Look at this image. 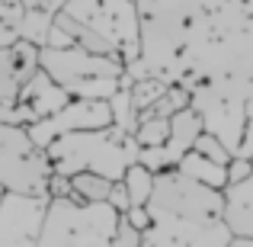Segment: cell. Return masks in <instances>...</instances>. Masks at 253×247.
Masks as SVG:
<instances>
[{
  "label": "cell",
  "instance_id": "cell-1",
  "mask_svg": "<svg viewBox=\"0 0 253 247\" xmlns=\"http://www.w3.org/2000/svg\"><path fill=\"white\" fill-rule=\"evenodd\" d=\"M151 225L141 231L144 247H228L224 190L186 177L179 167L154 173L148 196Z\"/></svg>",
  "mask_w": 253,
  "mask_h": 247
},
{
  "label": "cell",
  "instance_id": "cell-2",
  "mask_svg": "<svg viewBox=\"0 0 253 247\" xmlns=\"http://www.w3.org/2000/svg\"><path fill=\"white\" fill-rule=\"evenodd\" d=\"M138 148L131 132H122L119 125H103V129H81L64 132L45 148L51 161V170L61 173H81L93 170L109 180H122L125 167L138 161Z\"/></svg>",
  "mask_w": 253,
  "mask_h": 247
},
{
  "label": "cell",
  "instance_id": "cell-3",
  "mask_svg": "<svg viewBox=\"0 0 253 247\" xmlns=\"http://www.w3.org/2000/svg\"><path fill=\"white\" fill-rule=\"evenodd\" d=\"M119 212L106 199H48L39 247H112Z\"/></svg>",
  "mask_w": 253,
  "mask_h": 247
},
{
  "label": "cell",
  "instance_id": "cell-4",
  "mask_svg": "<svg viewBox=\"0 0 253 247\" xmlns=\"http://www.w3.org/2000/svg\"><path fill=\"white\" fill-rule=\"evenodd\" d=\"M39 64L71 97H96V99H109L122 87V74H125V64L119 58L96 55V51H86L81 45H64V49L42 45Z\"/></svg>",
  "mask_w": 253,
  "mask_h": 247
},
{
  "label": "cell",
  "instance_id": "cell-5",
  "mask_svg": "<svg viewBox=\"0 0 253 247\" xmlns=\"http://www.w3.org/2000/svg\"><path fill=\"white\" fill-rule=\"evenodd\" d=\"M51 161L45 148L32 142L29 129L0 122V186L13 193H45Z\"/></svg>",
  "mask_w": 253,
  "mask_h": 247
},
{
  "label": "cell",
  "instance_id": "cell-6",
  "mask_svg": "<svg viewBox=\"0 0 253 247\" xmlns=\"http://www.w3.org/2000/svg\"><path fill=\"white\" fill-rule=\"evenodd\" d=\"M64 13L77 16L90 29H96L106 42L116 45L119 58L131 61L141 49V13L135 0H64Z\"/></svg>",
  "mask_w": 253,
  "mask_h": 247
},
{
  "label": "cell",
  "instance_id": "cell-7",
  "mask_svg": "<svg viewBox=\"0 0 253 247\" xmlns=\"http://www.w3.org/2000/svg\"><path fill=\"white\" fill-rule=\"evenodd\" d=\"M244 93H237L228 84H215V81H199L192 87V109L202 116V129L218 135L234 154L237 142H241V132L247 125L244 116Z\"/></svg>",
  "mask_w": 253,
  "mask_h": 247
},
{
  "label": "cell",
  "instance_id": "cell-8",
  "mask_svg": "<svg viewBox=\"0 0 253 247\" xmlns=\"http://www.w3.org/2000/svg\"><path fill=\"white\" fill-rule=\"evenodd\" d=\"M48 193H0V247H39Z\"/></svg>",
  "mask_w": 253,
  "mask_h": 247
},
{
  "label": "cell",
  "instance_id": "cell-9",
  "mask_svg": "<svg viewBox=\"0 0 253 247\" xmlns=\"http://www.w3.org/2000/svg\"><path fill=\"white\" fill-rule=\"evenodd\" d=\"M112 125V112H109V99H96V97H71L58 112L45 119H36L32 125H26L32 135V142L39 148H48L58 135L64 132H81V129H103Z\"/></svg>",
  "mask_w": 253,
  "mask_h": 247
},
{
  "label": "cell",
  "instance_id": "cell-10",
  "mask_svg": "<svg viewBox=\"0 0 253 247\" xmlns=\"http://www.w3.org/2000/svg\"><path fill=\"white\" fill-rule=\"evenodd\" d=\"M39 71V45L16 39L13 45H0V99H16L19 87Z\"/></svg>",
  "mask_w": 253,
  "mask_h": 247
},
{
  "label": "cell",
  "instance_id": "cell-11",
  "mask_svg": "<svg viewBox=\"0 0 253 247\" xmlns=\"http://www.w3.org/2000/svg\"><path fill=\"white\" fill-rule=\"evenodd\" d=\"M19 103H26L32 112H36V119H45V116H51V112H58L64 103L71 99V93L64 90L61 84L55 81V77L48 74V71L39 64V71L29 77L23 87H19Z\"/></svg>",
  "mask_w": 253,
  "mask_h": 247
},
{
  "label": "cell",
  "instance_id": "cell-12",
  "mask_svg": "<svg viewBox=\"0 0 253 247\" xmlns=\"http://www.w3.org/2000/svg\"><path fill=\"white\" fill-rule=\"evenodd\" d=\"M224 222L231 235H244L253 241V173L241 183L224 186Z\"/></svg>",
  "mask_w": 253,
  "mask_h": 247
},
{
  "label": "cell",
  "instance_id": "cell-13",
  "mask_svg": "<svg viewBox=\"0 0 253 247\" xmlns=\"http://www.w3.org/2000/svg\"><path fill=\"white\" fill-rule=\"evenodd\" d=\"M176 167L186 177L199 180V183H205V186H215V190H224V186H228V164H218V161H211V157L199 154V151H192V148L176 161Z\"/></svg>",
  "mask_w": 253,
  "mask_h": 247
},
{
  "label": "cell",
  "instance_id": "cell-14",
  "mask_svg": "<svg viewBox=\"0 0 253 247\" xmlns=\"http://www.w3.org/2000/svg\"><path fill=\"white\" fill-rule=\"evenodd\" d=\"M199 132H202V116H199L192 106H186V109H176L170 116V138L167 142L179 154H186V151L192 148V142L199 138Z\"/></svg>",
  "mask_w": 253,
  "mask_h": 247
},
{
  "label": "cell",
  "instance_id": "cell-15",
  "mask_svg": "<svg viewBox=\"0 0 253 247\" xmlns=\"http://www.w3.org/2000/svg\"><path fill=\"white\" fill-rule=\"evenodd\" d=\"M51 23H55V13L51 10H39V6H26L23 10V19H19V39L39 45L42 49L48 42V32H51Z\"/></svg>",
  "mask_w": 253,
  "mask_h": 247
},
{
  "label": "cell",
  "instance_id": "cell-16",
  "mask_svg": "<svg viewBox=\"0 0 253 247\" xmlns=\"http://www.w3.org/2000/svg\"><path fill=\"white\" fill-rule=\"evenodd\" d=\"M122 183H125V190H128L131 205H148V196H151V190H154V170H148L141 161H135V164L125 167Z\"/></svg>",
  "mask_w": 253,
  "mask_h": 247
},
{
  "label": "cell",
  "instance_id": "cell-17",
  "mask_svg": "<svg viewBox=\"0 0 253 247\" xmlns=\"http://www.w3.org/2000/svg\"><path fill=\"white\" fill-rule=\"evenodd\" d=\"M71 183H74L77 199L99 202V199L109 196V190H112V183H116V180L103 177V173H93V170H81V173H71Z\"/></svg>",
  "mask_w": 253,
  "mask_h": 247
},
{
  "label": "cell",
  "instance_id": "cell-18",
  "mask_svg": "<svg viewBox=\"0 0 253 247\" xmlns=\"http://www.w3.org/2000/svg\"><path fill=\"white\" fill-rule=\"evenodd\" d=\"M109 112H112V125H119L122 132H135L138 109H135V103H131L128 87H119V90L109 97Z\"/></svg>",
  "mask_w": 253,
  "mask_h": 247
},
{
  "label": "cell",
  "instance_id": "cell-19",
  "mask_svg": "<svg viewBox=\"0 0 253 247\" xmlns=\"http://www.w3.org/2000/svg\"><path fill=\"white\" fill-rule=\"evenodd\" d=\"M135 142L141 148H151V145H164L170 138V119L167 116H141L135 125Z\"/></svg>",
  "mask_w": 253,
  "mask_h": 247
},
{
  "label": "cell",
  "instance_id": "cell-20",
  "mask_svg": "<svg viewBox=\"0 0 253 247\" xmlns=\"http://www.w3.org/2000/svg\"><path fill=\"white\" fill-rule=\"evenodd\" d=\"M167 84L170 81H164V77H157V74H148V77H141V81H131L128 90H131V103H135L138 116H141V112L167 90Z\"/></svg>",
  "mask_w": 253,
  "mask_h": 247
},
{
  "label": "cell",
  "instance_id": "cell-21",
  "mask_svg": "<svg viewBox=\"0 0 253 247\" xmlns=\"http://www.w3.org/2000/svg\"><path fill=\"white\" fill-rule=\"evenodd\" d=\"M23 10V0H0V45H13L19 39Z\"/></svg>",
  "mask_w": 253,
  "mask_h": 247
},
{
  "label": "cell",
  "instance_id": "cell-22",
  "mask_svg": "<svg viewBox=\"0 0 253 247\" xmlns=\"http://www.w3.org/2000/svg\"><path fill=\"white\" fill-rule=\"evenodd\" d=\"M192 151H199V154L211 157V161H218V164H228L231 161V148L218 135H211V132H205V129L199 132V138L192 142Z\"/></svg>",
  "mask_w": 253,
  "mask_h": 247
},
{
  "label": "cell",
  "instance_id": "cell-23",
  "mask_svg": "<svg viewBox=\"0 0 253 247\" xmlns=\"http://www.w3.org/2000/svg\"><path fill=\"white\" fill-rule=\"evenodd\" d=\"M112 247H141V231L128 222V218L119 212V222H116V238H112Z\"/></svg>",
  "mask_w": 253,
  "mask_h": 247
},
{
  "label": "cell",
  "instance_id": "cell-24",
  "mask_svg": "<svg viewBox=\"0 0 253 247\" xmlns=\"http://www.w3.org/2000/svg\"><path fill=\"white\" fill-rule=\"evenodd\" d=\"M45 193H48L51 199H77L71 177H68V173H61V170H51L48 173V186H45Z\"/></svg>",
  "mask_w": 253,
  "mask_h": 247
},
{
  "label": "cell",
  "instance_id": "cell-25",
  "mask_svg": "<svg viewBox=\"0 0 253 247\" xmlns=\"http://www.w3.org/2000/svg\"><path fill=\"white\" fill-rule=\"evenodd\" d=\"M253 173V161L250 157H241V154H231L228 161V183H241Z\"/></svg>",
  "mask_w": 253,
  "mask_h": 247
},
{
  "label": "cell",
  "instance_id": "cell-26",
  "mask_svg": "<svg viewBox=\"0 0 253 247\" xmlns=\"http://www.w3.org/2000/svg\"><path fill=\"white\" fill-rule=\"evenodd\" d=\"M106 202H109L116 212H125V209L131 205L128 190H125V183H122V180H116V183H112V190H109V196H106Z\"/></svg>",
  "mask_w": 253,
  "mask_h": 247
},
{
  "label": "cell",
  "instance_id": "cell-27",
  "mask_svg": "<svg viewBox=\"0 0 253 247\" xmlns=\"http://www.w3.org/2000/svg\"><path fill=\"white\" fill-rule=\"evenodd\" d=\"M122 215L128 218V222L135 225L138 231H144V228L151 225V212H148V205H128V209H125Z\"/></svg>",
  "mask_w": 253,
  "mask_h": 247
},
{
  "label": "cell",
  "instance_id": "cell-28",
  "mask_svg": "<svg viewBox=\"0 0 253 247\" xmlns=\"http://www.w3.org/2000/svg\"><path fill=\"white\" fill-rule=\"evenodd\" d=\"M234 154H241V157H253V122H247V125H244V132H241V142H237Z\"/></svg>",
  "mask_w": 253,
  "mask_h": 247
},
{
  "label": "cell",
  "instance_id": "cell-29",
  "mask_svg": "<svg viewBox=\"0 0 253 247\" xmlns=\"http://www.w3.org/2000/svg\"><path fill=\"white\" fill-rule=\"evenodd\" d=\"M45 45H51V49H64V45H74V42H71V36L58 23H51V32H48V42H45Z\"/></svg>",
  "mask_w": 253,
  "mask_h": 247
},
{
  "label": "cell",
  "instance_id": "cell-30",
  "mask_svg": "<svg viewBox=\"0 0 253 247\" xmlns=\"http://www.w3.org/2000/svg\"><path fill=\"white\" fill-rule=\"evenodd\" d=\"M23 6H39V10H51L58 13L64 6V0H23Z\"/></svg>",
  "mask_w": 253,
  "mask_h": 247
},
{
  "label": "cell",
  "instance_id": "cell-31",
  "mask_svg": "<svg viewBox=\"0 0 253 247\" xmlns=\"http://www.w3.org/2000/svg\"><path fill=\"white\" fill-rule=\"evenodd\" d=\"M244 116H247V122H253V93L244 99Z\"/></svg>",
  "mask_w": 253,
  "mask_h": 247
},
{
  "label": "cell",
  "instance_id": "cell-32",
  "mask_svg": "<svg viewBox=\"0 0 253 247\" xmlns=\"http://www.w3.org/2000/svg\"><path fill=\"white\" fill-rule=\"evenodd\" d=\"M0 193H3V186H0Z\"/></svg>",
  "mask_w": 253,
  "mask_h": 247
},
{
  "label": "cell",
  "instance_id": "cell-33",
  "mask_svg": "<svg viewBox=\"0 0 253 247\" xmlns=\"http://www.w3.org/2000/svg\"><path fill=\"white\" fill-rule=\"evenodd\" d=\"M250 161H253V157H250Z\"/></svg>",
  "mask_w": 253,
  "mask_h": 247
}]
</instances>
